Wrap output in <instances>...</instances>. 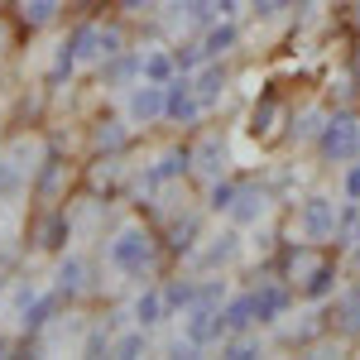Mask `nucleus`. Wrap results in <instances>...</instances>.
<instances>
[{
	"instance_id": "1",
	"label": "nucleus",
	"mask_w": 360,
	"mask_h": 360,
	"mask_svg": "<svg viewBox=\"0 0 360 360\" xmlns=\"http://www.w3.org/2000/svg\"><path fill=\"white\" fill-rule=\"evenodd\" d=\"M317 144V154H322V164H351L360 159V120L351 111H336L327 115V125H322V135L312 139Z\"/></svg>"
},
{
	"instance_id": "2",
	"label": "nucleus",
	"mask_w": 360,
	"mask_h": 360,
	"mask_svg": "<svg viewBox=\"0 0 360 360\" xmlns=\"http://www.w3.org/2000/svg\"><path fill=\"white\" fill-rule=\"evenodd\" d=\"M298 231H303V240H312V245H332L336 231H341V202L327 193H312L298 207Z\"/></svg>"
},
{
	"instance_id": "3",
	"label": "nucleus",
	"mask_w": 360,
	"mask_h": 360,
	"mask_svg": "<svg viewBox=\"0 0 360 360\" xmlns=\"http://www.w3.org/2000/svg\"><path fill=\"white\" fill-rule=\"evenodd\" d=\"M250 303H255V327H274L293 307V283L288 278H259V288H250Z\"/></svg>"
},
{
	"instance_id": "4",
	"label": "nucleus",
	"mask_w": 360,
	"mask_h": 360,
	"mask_svg": "<svg viewBox=\"0 0 360 360\" xmlns=\"http://www.w3.org/2000/svg\"><path fill=\"white\" fill-rule=\"evenodd\" d=\"M149 255H154V250H149V236H144L139 226L120 231L111 245H106V259H111L120 274H144V269H149Z\"/></svg>"
},
{
	"instance_id": "5",
	"label": "nucleus",
	"mask_w": 360,
	"mask_h": 360,
	"mask_svg": "<svg viewBox=\"0 0 360 360\" xmlns=\"http://www.w3.org/2000/svg\"><path fill=\"white\" fill-rule=\"evenodd\" d=\"M327 332L346 336V341H360V283L336 293L332 312H327Z\"/></svg>"
},
{
	"instance_id": "6",
	"label": "nucleus",
	"mask_w": 360,
	"mask_h": 360,
	"mask_svg": "<svg viewBox=\"0 0 360 360\" xmlns=\"http://www.w3.org/2000/svg\"><path fill=\"white\" fill-rule=\"evenodd\" d=\"M202 111H207V106H202V96H197L193 77H173V82H168V115L183 120V125H193Z\"/></svg>"
},
{
	"instance_id": "7",
	"label": "nucleus",
	"mask_w": 360,
	"mask_h": 360,
	"mask_svg": "<svg viewBox=\"0 0 360 360\" xmlns=\"http://www.w3.org/2000/svg\"><path fill=\"white\" fill-rule=\"evenodd\" d=\"M226 159H231V149H226L221 135H207V139L193 149V168L207 178V183H217V178L226 173Z\"/></svg>"
},
{
	"instance_id": "8",
	"label": "nucleus",
	"mask_w": 360,
	"mask_h": 360,
	"mask_svg": "<svg viewBox=\"0 0 360 360\" xmlns=\"http://www.w3.org/2000/svg\"><path fill=\"white\" fill-rule=\"evenodd\" d=\"M193 86H197V96H202V106H217V101L226 96V86H231V72H226L217 58H207L202 72L193 77Z\"/></svg>"
},
{
	"instance_id": "9",
	"label": "nucleus",
	"mask_w": 360,
	"mask_h": 360,
	"mask_svg": "<svg viewBox=\"0 0 360 360\" xmlns=\"http://www.w3.org/2000/svg\"><path fill=\"white\" fill-rule=\"evenodd\" d=\"M269 212V188H259V183H245L240 193H236V202H231V217L245 226V221H259Z\"/></svg>"
},
{
	"instance_id": "10",
	"label": "nucleus",
	"mask_w": 360,
	"mask_h": 360,
	"mask_svg": "<svg viewBox=\"0 0 360 360\" xmlns=\"http://www.w3.org/2000/svg\"><path fill=\"white\" fill-rule=\"evenodd\" d=\"M212 245L197 255V269H221V264H231L236 255H240V236L236 231H221V236H207Z\"/></svg>"
},
{
	"instance_id": "11",
	"label": "nucleus",
	"mask_w": 360,
	"mask_h": 360,
	"mask_svg": "<svg viewBox=\"0 0 360 360\" xmlns=\"http://www.w3.org/2000/svg\"><path fill=\"white\" fill-rule=\"evenodd\" d=\"M168 312H173V307H168V298L159 293V288H149V293H139V303H135V317H139V327H159V322H164Z\"/></svg>"
},
{
	"instance_id": "12",
	"label": "nucleus",
	"mask_w": 360,
	"mask_h": 360,
	"mask_svg": "<svg viewBox=\"0 0 360 360\" xmlns=\"http://www.w3.org/2000/svg\"><path fill=\"white\" fill-rule=\"evenodd\" d=\"M236 44H240V29L226 20V25H212V29H207V39H202V53H207V58H221V53H231Z\"/></svg>"
},
{
	"instance_id": "13",
	"label": "nucleus",
	"mask_w": 360,
	"mask_h": 360,
	"mask_svg": "<svg viewBox=\"0 0 360 360\" xmlns=\"http://www.w3.org/2000/svg\"><path fill=\"white\" fill-rule=\"evenodd\" d=\"M298 293H303V298H312V303H317V298H332V293H336V259H327V264L307 278Z\"/></svg>"
},
{
	"instance_id": "14",
	"label": "nucleus",
	"mask_w": 360,
	"mask_h": 360,
	"mask_svg": "<svg viewBox=\"0 0 360 360\" xmlns=\"http://www.w3.org/2000/svg\"><path fill=\"white\" fill-rule=\"evenodd\" d=\"M327 125V111L322 106H307L303 115H293V139H317Z\"/></svg>"
},
{
	"instance_id": "15",
	"label": "nucleus",
	"mask_w": 360,
	"mask_h": 360,
	"mask_svg": "<svg viewBox=\"0 0 360 360\" xmlns=\"http://www.w3.org/2000/svg\"><path fill=\"white\" fill-rule=\"evenodd\" d=\"M144 77H149V82H173V58L168 53H144Z\"/></svg>"
},
{
	"instance_id": "16",
	"label": "nucleus",
	"mask_w": 360,
	"mask_h": 360,
	"mask_svg": "<svg viewBox=\"0 0 360 360\" xmlns=\"http://www.w3.org/2000/svg\"><path fill=\"white\" fill-rule=\"evenodd\" d=\"M135 72H144V58H115L111 68H106V77H111V82H130Z\"/></svg>"
},
{
	"instance_id": "17",
	"label": "nucleus",
	"mask_w": 360,
	"mask_h": 360,
	"mask_svg": "<svg viewBox=\"0 0 360 360\" xmlns=\"http://www.w3.org/2000/svg\"><path fill=\"white\" fill-rule=\"evenodd\" d=\"M341 202H360V159H351L341 173Z\"/></svg>"
},
{
	"instance_id": "18",
	"label": "nucleus",
	"mask_w": 360,
	"mask_h": 360,
	"mask_svg": "<svg viewBox=\"0 0 360 360\" xmlns=\"http://www.w3.org/2000/svg\"><path fill=\"white\" fill-rule=\"evenodd\" d=\"M236 193H240V183H231V178H217V183H212V207H217V212H231V202H236Z\"/></svg>"
},
{
	"instance_id": "19",
	"label": "nucleus",
	"mask_w": 360,
	"mask_h": 360,
	"mask_svg": "<svg viewBox=\"0 0 360 360\" xmlns=\"http://www.w3.org/2000/svg\"><path fill=\"white\" fill-rule=\"evenodd\" d=\"M58 288H63V293H77V288H82V259H68V264L58 269Z\"/></svg>"
},
{
	"instance_id": "20",
	"label": "nucleus",
	"mask_w": 360,
	"mask_h": 360,
	"mask_svg": "<svg viewBox=\"0 0 360 360\" xmlns=\"http://www.w3.org/2000/svg\"><path fill=\"white\" fill-rule=\"evenodd\" d=\"M58 10V0H25V20L29 25H49Z\"/></svg>"
},
{
	"instance_id": "21",
	"label": "nucleus",
	"mask_w": 360,
	"mask_h": 360,
	"mask_svg": "<svg viewBox=\"0 0 360 360\" xmlns=\"http://www.w3.org/2000/svg\"><path fill=\"white\" fill-rule=\"evenodd\" d=\"M96 144H106V149H120V144H125V130H120V120H106V125L96 130Z\"/></svg>"
},
{
	"instance_id": "22",
	"label": "nucleus",
	"mask_w": 360,
	"mask_h": 360,
	"mask_svg": "<svg viewBox=\"0 0 360 360\" xmlns=\"http://www.w3.org/2000/svg\"><path fill=\"white\" fill-rule=\"evenodd\" d=\"M255 5V15H264V20H274V15H283V10H293L298 0H250Z\"/></svg>"
},
{
	"instance_id": "23",
	"label": "nucleus",
	"mask_w": 360,
	"mask_h": 360,
	"mask_svg": "<svg viewBox=\"0 0 360 360\" xmlns=\"http://www.w3.org/2000/svg\"><path fill=\"white\" fill-rule=\"evenodd\" d=\"M15 168H20V164H15ZM15 168L0 164V197H15V193H20V173H15Z\"/></svg>"
},
{
	"instance_id": "24",
	"label": "nucleus",
	"mask_w": 360,
	"mask_h": 360,
	"mask_svg": "<svg viewBox=\"0 0 360 360\" xmlns=\"http://www.w3.org/2000/svg\"><path fill=\"white\" fill-rule=\"evenodd\" d=\"M135 351H144V327H139V332H130V336H120V341H115V356H135Z\"/></svg>"
},
{
	"instance_id": "25",
	"label": "nucleus",
	"mask_w": 360,
	"mask_h": 360,
	"mask_svg": "<svg viewBox=\"0 0 360 360\" xmlns=\"http://www.w3.org/2000/svg\"><path fill=\"white\" fill-rule=\"evenodd\" d=\"M49 312H53V298H44V303H34V312L25 317V327H44V322H49Z\"/></svg>"
},
{
	"instance_id": "26",
	"label": "nucleus",
	"mask_w": 360,
	"mask_h": 360,
	"mask_svg": "<svg viewBox=\"0 0 360 360\" xmlns=\"http://www.w3.org/2000/svg\"><path fill=\"white\" fill-rule=\"evenodd\" d=\"M120 5H125V10H139V5H149V0H120Z\"/></svg>"
},
{
	"instance_id": "27",
	"label": "nucleus",
	"mask_w": 360,
	"mask_h": 360,
	"mask_svg": "<svg viewBox=\"0 0 360 360\" xmlns=\"http://www.w3.org/2000/svg\"><path fill=\"white\" fill-rule=\"evenodd\" d=\"M356 86H360V58H356Z\"/></svg>"
},
{
	"instance_id": "28",
	"label": "nucleus",
	"mask_w": 360,
	"mask_h": 360,
	"mask_svg": "<svg viewBox=\"0 0 360 360\" xmlns=\"http://www.w3.org/2000/svg\"><path fill=\"white\" fill-rule=\"evenodd\" d=\"M0 351H5V336H0Z\"/></svg>"
}]
</instances>
